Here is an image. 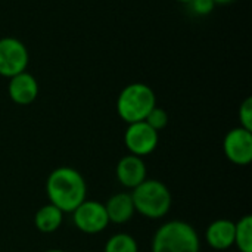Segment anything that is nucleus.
Wrapping results in <instances>:
<instances>
[{"label": "nucleus", "instance_id": "f257e3e1", "mask_svg": "<svg viewBox=\"0 0 252 252\" xmlns=\"http://www.w3.org/2000/svg\"><path fill=\"white\" fill-rule=\"evenodd\" d=\"M49 202L63 214L72 213L87 196V183L83 174L72 167L55 168L46 180Z\"/></svg>", "mask_w": 252, "mask_h": 252}, {"label": "nucleus", "instance_id": "f03ea898", "mask_svg": "<svg viewBox=\"0 0 252 252\" xmlns=\"http://www.w3.org/2000/svg\"><path fill=\"white\" fill-rule=\"evenodd\" d=\"M152 252H199L201 241L195 227L182 220L164 223L152 238Z\"/></svg>", "mask_w": 252, "mask_h": 252}, {"label": "nucleus", "instance_id": "7ed1b4c3", "mask_svg": "<svg viewBox=\"0 0 252 252\" xmlns=\"http://www.w3.org/2000/svg\"><path fill=\"white\" fill-rule=\"evenodd\" d=\"M131 199L136 213L151 220L165 217L173 204V196L167 185L155 179H146L134 188L131 192Z\"/></svg>", "mask_w": 252, "mask_h": 252}, {"label": "nucleus", "instance_id": "20e7f679", "mask_svg": "<svg viewBox=\"0 0 252 252\" xmlns=\"http://www.w3.org/2000/svg\"><path fill=\"white\" fill-rule=\"evenodd\" d=\"M155 106L157 94L145 83H131L126 86L117 99V114L127 124L145 121Z\"/></svg>", "mask_w": 252, "mask_h": 252}, {"label": "nucleus", "instance_id": "39448f33", "mask_svg": "<svg viewBox=\"0 0 252 252\" xmlns=\"http://www.w3.org/2000/svg\"><path fill=\"white\" fill-rule=\"evenodd\" d=\"M30 63V52L27 46L16 37L0 38V75L12 78L27 71Z\"/></svg>", "mask_w": 252, "mask_h": 252}, {"label": "nucleus", "instance_id": "423d86ee", "mask_svg": "<svg viewBox=\"0 0 252 252\" xmlns=\"http://www.w3.org/2000/svg\"><path fill=\"white\" fill-rule=\"evenodd\" d=\"M71 214L75 227L86 235L100 233L109 224L105 205L93 199L83 201Z\"/></svg>", "mask_w": 252, "mask_h": 252}, {"label": "nucleus", "instance_id": "0eeeda50", "mask_svg": "<svg viewBox=\"0 0 252 252\" xmlns=\"http://www.w3.org/2000/svg\"><path fill=\"white\" fill-rule=\"evenodd\" d=\"M158 142H159L158 131H155L145 121L128 124L126 128L124 143L131 155H136L140 158L148 157L157 149Z\"/></svg>", "mask_w": 252, "mask_h": 252}, {"label": "nucleus", "instance_id": "6e6552de", "mask_svg": "<svg viewBox=\"0 0 252 252\" xmlns=\"http://www.w3.org/2000/svg\"><path fill=\"white\" fill-rule=\"evenodd\" d=\"M226 158L236 165H248L252 161V131L236 127L226 133L223 140Z\"/></svg>", "mask_w": 252, "mask_h": 252}, {"label": "nucleus", "instance_id": "1a4fd4ad", "mask_svg": "<svg viewBox=\"0 0 252 252\" xmlns=\"http://www.w3.org/2000/svg\"><path fill=\"white\" fill-rule=\"evenodd\" d=\"M38 92H40L38 81L28 71H24L9 78L7 93H9L10 100L16 105H21V106L31 105L37 99Z\"/></svg>", "mask_w": 252, "mask_h": 252}, {"label": "nucleus", "instance_id": "9d476101", "mask_svg": "<svg viewBox=\"0 0 252 252\" xmlns=\"http://www.w3.org/2000/svg\"><path fill=\"white\" fill-rule=\"evenodd\" d=\"M115 174H117V180L124 188L134 189L148 179L146 162L143 161V158L128 154L118 161Z\"/></svg>", "mask_w": 252, "mask_h": 252}, {"label": "nucleus", "instance_id": "9b49d317", "mask_svg": "<svg viewBox=\"0 0 252 252\" xmlns=\"http://www.w3.org/2000/svg\"><path fill=\"white\" fill-rule=\"evenodd\" d=\"M207 244L217 251H226L235 245V221L227 219L214 220L205 233Z\"/></svg>", "mask_w": 252, "mask_h": 252}, {"label": "nucleus", "instance_id": "f8f14e48", "mask_svg": "<svg viewBox=\"0 0 252 252\" xmlns=\"http://www.w3.org/2000/svg\"><path fill=\"white\" fill-rule=\"evenodd\" d=\"M103 205H105L109 223H114V224H126L136 214L131 193H126V192L115 193Z\"/></svg>", "mask_w": 252, "mask_h": 252}, {"label": "nucleus", "instance_id": "ddd939ff", "mask_svg": "<svg viewBox=\"0 0 252 252\" xmlns=\"http://www.w3.org/2000/svg\"><path fill=\"white\" fill-rule=\"evenodd\" d=\"M63 223V213L52 205L50 202L47 205H43L40 210H37L34 216V226L41 233H53L56 232Z\"/></svg>", "mask_w": 252, "mask_h": 252}, {"label": "nucleus", "instance_id": "4468645a", "mask_svg": "<svg viewBox=\"0 0 252 252\" xmlns=\"http://www.w3.org/2000/svg\"><path fill=\"white\" fill-rule=\"evenodd\" d=\"M235 245L241 252H252V217L250 214L235 223Z\"/></svg>", "mask_w": 252, "mask_h": 252}, {"label": "nucleus", "instance_id": "2eb2a0df", "mask_svg": "<svg viewBox=\"0 0 252 252\" xmlns=\"http://www.w3.org/2000/svg\"><path fill=\"white\" fill-rule=\"evenodd\" d=\"M103 252H139V245L128 233H115L106 241Z\"/></svg>", "mask_w": 252, "mask_h": 252}, {"label": "nucleus", "instance_id": "dca6fc26", "mask_svg": "<svg viewBox=\"0 0 252 252\" xmlns=\"http://www.w3.org/2000/svg\"><path fill=\"white\" fill-rule=\"evenodd\" d=\"M168 120H170V117H168L167 111H165L164 108H161V106L157 105V106L148 114V117L145 118V123H146L148 126H151L155 131L159 133L162 128L167 127Z\"/></svg>", "mask_w": 252, "mask_h": 252}, {"label": "nucleus", "instance_id": "f3484780", "mask_svg": "<svg viewBox=\"0 0 252 252\" xmlns=\"http://www.w3.org/2000/svg\"><path fill=\"white\" fill-rule=\"evenodd\" d=\"M239 121L241 127L252 131V99L247 97L239 106Z\"/></svg>", "mask_w": 252, "mask_h": 252}, {"label": "nucleus", "instance_id": "a211bd4d", "mask_svg": "<svg viewBox=\"0 0 252 252\" xmlns=\"http://www.w3.org/2000/svg\"><path fill=\"white\" fill-rule=\"evenodd\" d=\"M188 6H189V9L195 15H198V16H207V15H210L214 10V7L217 4L213 0H192L190 3H188Z\"/></svg>", "mask_w": 252, "mask_h": 252}, {"label": "nucleus", "instance_id": "6ab92c4d", "mask_svg": "<svg viewBox=\"0 0 252 252\" xmlns=\"http://www.w3.org/2000/svg\"><path fill=\"white\" fill-rule=\"evenodd\" d=\"M216 4H226V3H230V1H233V0H213Z\"/></svg>", "mask_w": 252, "mask_h": 252}, {"label": "nucleus", "instance_id": "aec40b11", "mask_svg": "<svg viewBox=\"0 0 252 252\" xmlns=\"http://www.w3.org/2000/svg\"><path fill=\"white\" fill-rule=\"evenodd\" d=\"M176 1H179V3H183V4H188V3H190L192 0H176Z\"/></svg>", "mask_w": 252, "mask_h": 252}, {"label": "nucleus", "instance_id": "412c9836", "mask_svg": "<svg viewBox=\"0 0 252 252\" xmlns=\"http://www.w3.org/2000/svg\"><path fill=\"white\" fill-rule=\"evenodd\" d=\"M44 252H66V251H63V250H47V251H44Z\"/></svg>", "mask_w": 252, "mask_h": 252}]
</instances>
